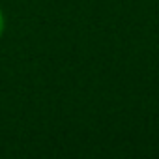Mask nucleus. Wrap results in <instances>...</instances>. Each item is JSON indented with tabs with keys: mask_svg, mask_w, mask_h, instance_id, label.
I'll return each mask as SVG.
<instances>
[{
	"mask_svg": "<svg viewBox=\"0 0 159 159\" xmlns=\"http://www.w3.org/2000/svg\"><path fill=\"white\" fill-rule=\"evenodd\" d=\"M4 26H6V21H4V13H2V10H0V36L4 34Z\"/></svg>",
	"mask_w": 159,
	"mask_h": 159,
	"instance_id": "obj_1",
	"label": "nucleus"
}]
</instances>
